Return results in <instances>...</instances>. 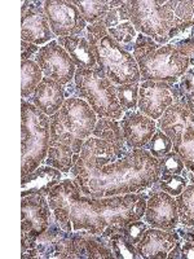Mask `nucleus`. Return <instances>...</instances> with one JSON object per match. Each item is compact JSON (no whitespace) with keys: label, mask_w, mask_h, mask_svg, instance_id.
Here are the masks:
<instances>
[{"label":"nucleus","mask_w":194,"mask_h":259,"mask_svg":"<svg viewBox=\"0 0 194 259\" xmlns=\"http://www.w3.org/2000/svg\"><path fill=\"white\" fill-rule=\"evenodd\" d=\"M158 127L172 140L174 150L177 152L184 134L189 130H194V115L188 109L185 100L175 101L168 106L158 119Z\"/></svg>","instance_id":"nucleus-15"},{"label":"nucleus","mask_w":194,"mask_h":259,"mask_svg":"<svg viewBox=\"0 0 194 259\" xmlns=\"http://www.w3.org/2000/svg\"><path fill=\"white\" fill-rule=\"evenodd\" d=\"M21 73H22V84H21V95L24 99L32 96L36 87L43 79V71L40 70L36 61L26 60L21 64Z\"/></svg>","instance_id":"nucleus-26"},{"label":"nucleus","mask_w":194,"mask_h":259,"mask_svg":"<svg viewBox=\"0 0 194 259\" xmlns=\"http://www.w3.org/2000/svg\"><path fill=\"white\" fill-rule=\"evenodd\" d=\"M138 91H140V83L117 85V97L123 112L133 110L137 106Z\"/></svg>","instance_id":"nucleus-31"},{"label":"nucleus","mask_w":194,"mask_h":259,"mask_svg":"<svg viewBox=\"0 0 194 259\" xmlns=\"http://www.w3.org/2000/svg\"><path fill=\"white\" fill-rule=\"evenodd\" d=\"M52 214L66 232L85 230L109 239L123 232L129 222L138 221L147 209V193H128L94 198L84 196L74 183L65 179L47 196Z\"/></svg>","instance_id":"nucleus-1"},{"label":"nucleus","mask_w":194,"mask_h":259,"mask_svg":"<svg viewBox=\"0 0 194 259\" xmlns=\"http://www.w3.org/2000/svg\"><path fill=\"white\" fill-rule=\"evenodd\" d=\"M74 183L84 196L94 198L141 193L162 175L158 158L147 149H132L128 156L100 168H71Z\"/></svg>","instance_id":"nucleus-2"},{"label":"nucleus","mask_w":194,"mask_h":259,"mask_svg":"<svg viewBox=\"0 0 194 259\" xmlns=\"http://www.w3.org/2000/svg\"><path fill=\"white\" fill-rule=\"evenodd\" d=\"M97 121V114L87 101L77 96L68 97L61 109L51 117L50 144L66 145L79 154Z\"/></svg>","instance_id":"nucleus-5"},{"label":"nucleus","mask_w":194,"mask_h":259,"mask_svg":"<svg viewBox=\"0 0 194 259\" xmlns=\"http://www.w3.org/2000/svg\"><path fill=\"white\" fill-rule=\"evenodd\" d=\"M131 21V16H129V2H123V4L119 7L112 8L108 12L106 17L104 18V25L106 29H112V27L118 26L122 22H127Z\"/></svg>","instance_id":"nucleus-36"},{"label":"nucleus","mask_w":194,"mask_h":259,"mask_svg":"<svg viewBox=\"0 0 194 259\" xmlns=\"http://www.w3.org/2000/svg\"><path fill=\"white\" fill-rule=\"evenodd\" d=\"M159 161V167H161L162 174H176L181 175L182 171H184V161L180 157V154L175 150L170 152L168 154H166L165 157L158 159Z\"/></svg>","instance_id":"nucleus-35"},{"label":"nucleus","mask_w":194,"mask_h":259,"mask_svg":"<svg viewBox=\"0 0 194 259\" xmlns=\"http://www.w3.org/2000/svg\"><path fill=\"white\" fill-rule=\"evenodd\" d=\"M179 240L180 235L177 231L159 230L152 227L145 231L142 239L136 245V249L141 258L165 259Z\"/></svg>","instance_id":"nucleus-17"},{"label":"nucleus","mask_w":194,"mask_h":259,"mask_svg":"<svg viewBox=\"0 0 194 259\" xmlns=\"http://www.w3.org/2000/svg\"><path fill=\"white\" fill-rule=\"evenodd\" d=\"M35 61L45 77L61 83L62 85L73 82L78 70L68 51L57 40H52L40 47Z\"/></svg>","instance_id":"nucleus-10"},{"label":"nucleus","mask_w":194,"mask_h":259,"mask_svg":"<svg viewBox=\"0 0 194 259\" xmlns=\"http://www.w3.org/2000/svg\"><path fill=\"white\" fill-rule=\"evenodd\" d=\"M121 127L123 131L124 140L129 149H142L147 147L150 139L157 131L154 119L147 117L141 112L129 110L126 112L121 119Z\"/></svg>","instance_id":"nucleus-16"},{"label":"nucleus","mask_w":194,"mask_h":259,"mask_svg":"<svg viewBox=\"0 0 194 259\" xmlns=\"http://www.w3.org/2000/svg\"><path fill=\"white\" fill-rule=\"evenodd\" d=\"M172 83L144 80L138 91V110L152 119H159L168 106L175 103Z\"/></svg>","instance_id":"nucleus-14"},{"label":"nucleus","mask_w":194,"mask_h":259,"mask_svg":"<svg viewBox=\"0 0 194 259\" xmlns=\"http://www.w3.org/2000/svg\"><path fill=\"white\" fill-rule=\"evenodd\" d=\"M167 258H171V259H181V241H177L176 245H175L172 249H171V251L168 253Z\"/></svg>","instance_id":"nucleus-42"},{"label":"nucleus","mask_w":194,"mask_h":259,"mask_svg":"<svg viewBox=\"0 0 194 259\" xmlns=\"http://www.w3.org/2000/svg\"><path fill=\"white\" fill-rule=\"evenodd\" d=\"M188 187V178L176 174H162L158 182L153 186L154 191H163L177 197Z\"/></svg>","instance_id":"nucleus-30"},{"label":"nucleus","mask_w":194,"mask_h":259,"mask_svg":"<svg viewBox=\"0 0 194 259\" xmlns=\"http://www.w3.org/2000/svg\"><path fill=\"white\" fill-rule=\"evenodd\" d=\"M112 251L114 254V258L118 259H138L141 258L137 253L136 245L127 239L123 232L114 233L108 239Z\"/></svg>","instance_id":"nucleus-28"},{"label":"nucleus","mask_w":194,"mask_h":259,"mask_svg":"<svg viewBox=\"0 0 194 259\" xmlns=\"http://www.w3.org/2000/svg\"><path fill=\"white\" fill-rule=\"evenodd\" d=\"M132 52L141 80L176 83L190 68L188 57L181 55L174 46H161L153 38L142 34L136 38Z\"/></svg>","instance_id":"nucleus-4"},{"label":"nucleus","mask_w":194,"mask_h":259,"mask_svg":"<svg viewBox=\"0 0 194 259\" xmlns=\"http://www.w3.org/2000/svg\"><path fill=\"white\" fill-rule=\"evenodd\" d=\"M181 259H194V244L190 241L181 242Z\"/></svg>","instance_id":"nucleus-41"},{"label":"nucleus","mask_w":194,"mask_h":259,"mask_svg":"<svg viewBox=\"0 0 194 259\" xmlns=\"http://www.w3.org/2000/svg\"><path fill=\"white\" fill-rule=\"evenodd\" d=\"M62 172L52 166H39L31 174L26 175L21 180V196L26 197L30 194L48 196L51 189L61 182Z\"/></svg>","instance_id":"nucleus-20"},{"label":"nucleus","mask_w":194,"mask_h":259,"mask_svg":"<svg viewBox=\"0 0 194 259\" xmlns=\"http://www.w3.org/2000/svg\"><path fill=\"white\" fill-rule=\"evenodd\" d=\"M71 236H73L74 241L77 242L80 259L114 258L108 239L103 236L92 235L85 230L74 231Z\"/></svg>","instance_id":"nucleus-21"},{"label":"nucleus","mask_w":194,"mask_h":259,"mask_svg":"<svg viewBox=\"0 0 194 259\" xmlns=\"http://www.w3.org/2000/svg\"><path fill=\"white\" fill-rule=\"evenodd\" d=\"M85 36L97 65L115 85L140 83L141 74L133 55L124 51L109 35L103 21L87 26Z\"/></svg>","instance_id":"nucleus-3"},{"label":"nucleus","mask_w":194,"mask_h":259,"mask_svg":"<svg viewBox=\"0 0 194 259\" xmlns=\"http://www.w3.org/2000/svg\"><path fill=\"white\" fill-rule=\"evenodd\" d=\"M177 211L181 226H194V184L186 187L176 197Z\"/></svg>","instance_id":"nucleus-27"},{"label":"nucleus","mask_w":194,"mask_h":259,"mask_svg":"<svg viewBox=\"0 0 194 259\" xmlns=\"http://www.w3.org/2000/svg\"><path fill=\"white\" fill-rule=\"evenodd\" d=\"M75 94L89 104L99 118L122 119L123 109L117 97V85L97 65L93 69H78L74 77Z\"/></svg>","instance_id":"nucleus-7"},{"label":"nucleus","mask_w":194,"mask_h":259,"mask_svg":"<svg viewBox=\"0 0 194 259\" xmlns=\"http://www.w3.org/2000/svg\"><path fill=\"white\" fill-rule=\"evenodd\" d=\"M148 230V223L147 222H141V219L138 221L129 222L128 224H126V227L123 228V235L126 236L129 241L132 242L133 245H137L138 241L142 239L145 231Z\"/></svg>","instance_id":"nucleus-37"},{"label":"nucleus","mask_w":194,"mask_h":259,"mask_svg":"<svg viewBox=\"0 0 194 259\" xmlns=\"http://www.w3.org/2000/svg\"><path fill=\"white\" fill-rule=\"evenodd\" d=\"M78 158H79V154L74 153V150L70 147L61 144H50L45 163L57 168L64 174H68L77 163Z\"/></svg>","instance_id":"nucleus-24"},{"label":"nucleus","mask_w":194,"mask_h":259,"mask_svg":"<svg viewBox=\"0 0 194 259\" xmlns=\"http://www.w3.org/2000/svg\"><path fill=\"white\" fill-rule=\"evenodd\" d=\"M118 156L112 145L99 138L87 139L73 168H100L115 162Z\"/></svg>","instance_id":"nucleus-18"},{"label":"nucleus","mask_w":194,"mask_h":259,"mask_svg":"<svg viewBox=\"0 0 194 259\" xmlns=\"http://www.w3.org/2000/svg\"><path fill=\"white\" fill-rule=\"evenodd\" d=\"M44 2H24L21 12V38L32 45H47L55 38L43 8Z\"/></svg>","instance_id":"nucleus-12"},{"label":"nucleus","mask_w":194,"mask_h":259,"mask_svg":"<svg viewBox=\"0 0 194 259\" xmlns=\"http://www.w3.org/2000/svg\"><path fill=\"white\" fill-rule=\"evenodd\" d=\"M175 18H176V25L181 22H189L193 21V0H184L179 2V4L175 8Z\"/></svg>","instance_id":"nucleus-38"},{"label":"nucleus","mask_w":194,"mask_h":259,"mask_svg":"<svg viewBox=\"0 0 194 259\" xmlns=\"http://www.w3.org/2000/svg\"><path fill=\"white\" fill-rule=\"evenodd\" d=\"M21 175L24 178L35 171L41 162L47 159L51 139V118L25 99H22L21 103Z\"/></svg>","instance_id":"nucleus-6"},{"label":"nucleus","mask_w":194,"mask_h":259,"mask_svg":"<svg viewBox=\"0 0 194 259\" xmlns=\"http://www.w3.org/2000/svg\"><path fill=\"white\" fill-rule=\"evenodd\" d=\"M176 231L179 232L180 237H181L184 241H190L194 244V226H182L180 227V228H177Z\"/></svg>","instance_id":"nucleus-40"},{"label":"nucleus","mask_w":194,"mask_h":259,"mask_svg":"<svg viewBox=\"0 0 194 259\" xmlns=\"http://www.w3.org/2000/svg\"><path fill=\"white\" fill-rule=\"evenodd\" d=\"M185 103L186 106H188V109L190 110L191 114L194 115V92H190L185 96Z\"/></svg>","instance_id":"nucleus-43"},{"label":"nucleus","mask_w":194,"mask_h":259,"mask_svg":"<svg viewBox=\"0 0 194 259\" xmlns=\"http://www.w3.org/2000/svg\"><path fill=\"white\" fill-rule=\"evenodd\" d=\"M144 219L159 230H176L180 224L176 198L163 191H152L148 196Z\"/></svg>","instance_id":"nucleus-13"},{"label":"nucleus","mask_w":194,"mask_h":259,"mask_svg":"<svg viewBox=\"0 0 194 259\" xmlns=\"http://www.w3.org/2000/svg\"><path fill=\"white\" fill-rule=\"evenodd\" d=\"M40 48L36 45H32L29 41L22 40L21 41V60L26 61V60H31L32 56H36V53L39 52Z\"/></svg>","instance_id":"nucleus-39"},{"label":"nucleus","mask_w":194,"mask_h":259,"mask_svg":"<svg viewBox=\"0 0 194 259\" xmlns=\"http://www.w3.org/2000/svg\"><path fill=\"white\" fill-rule=\"evenodd\" d=\"M92 135L94 138L103 139V140H106L109 143L114 149L118 158H123L131 153V149L127 147L126 140H124L121 123L118 121L109 119V118H100L97 121Z\"/></svg>","instance_id":"nucleus-23"},{"label":"nucleus","mask_w":194,"mask_h":259,"mask_svg":"<svg viewBox=\"0 0 194 259\" xmlns=\"http://www.w3.org/2000/svg\"><path fill=\"white\" fill-rule=\"evenodd\" d=\"M176 0H129L131 22L138 34L150 36L161 46L172 27L176 26Z\"/></svg>","instance_id":"nucleus-8"},{"label":"nucleus","mask_w":194,"mask_h":259,"mask_svg":"<svg viewBox=\"0 0 194 259\" xmlns=\"http://www.w3.org/2000/svg\"><path fill=\"white\" fill-rule=\"evenodd\" d=\"M177 153L184 161L186 170L194 174V130H189L184 134L182 143L177 149Z\"/></svg>","instance_id":"nucleus-34"},{"label":"nucleus","mask_w":194,"mask_h":259,"mask_svg":"<svg viewBox=\"0 0 194 259\" xmlns=\"http://www.w3.org/2000/svg\"><path fill=\"white\" fill-rule=\"evenodd\" d=\"M108 32H109V35L112 36L124 51H127V52L133 51L135 40L136 38H137V31L135 30V27H133L131 21L122 22V24H119L118 26L108 29Z\"/></svg>","instance_id":"nucleus-29"},{"label":"nucleus","mask_w":194,"mask_h":259,"mask_svg":"<svg viewBox=\"0 0 194 259\" xmlns=\"http://www.w3.org/2000/svg\"><path fill=\"white\" fill-rule=\"evenodd\" d=\"M65 90L61 83L44 77L31 96V103L41 112L52 117L62 108L65 103Z\"/></svg>","instance_id":"nucleus-19"},{"label":"nucleus","mask_w":194,"mask_h":259,"mask_svg":"<svg viewBox=\"0 0 194 259\" xmlns=\"http://www.w3.org/2000/svg\"><path fill=\"white\" fill-rule=\"evenodd\" d=\"M50 202L45 196L30 194L21 201V254L26 253L36 244V239L48 230L51 224Z\"/></svg>","instance_id":"nucleus-9"},{"label":"nucleus","mask_w":194,"mask_h":259,"mask_svg":"<svg viewBox=\"0 0 194 259\" xmlns=\"http://www.w3.org/2000/svg\"><path fill=\"white\" fill-rule=\"evenodd\" d=\"M74 4L78 7V9L82 13L85 22L89 25H93L96 22L104 21V18L106 17L108 12L113 8L110 2H106V0H88V2L75 0Z\"/></svg>","instance_id":"nucleus-25"},{"label":"nucleus","mask_w":194,"mask_h":259,"mask_svg":"<svg viewBox=\"0 0 194 259\" xmlns=\"http://www.w3.org/2000/svg\"><path fill=\"white\" fill-rule=\"evenodd\" d=\"M171 90L174 94L175 101L185 100L186 95L194 92V68H189L176 83H172Z\"/></svg>","instance_id":"nucleus-33"},{"label":"nucleus","mask_w":194,"mask_h":259,"mask_svg":"<svg viewBox=\"0 0 194 259\" xmlns=\"http://www.w3.org/2000/svg\"><path fill=\"white\" fill-rule=\"evenodd\" d=\"M145 149L149 150L152 156L159 159L172 152L174 144H172V140L162 130H157L153 138L150 139V142L145 147Z\"/></svg>","instance_id":"nucleus-32"},{"label":"nucleus","mask_w":194,"mask_h":259,"mask_svg":"<svg viewBox=\"0 0 194 259\" xmlns=\"http://www.w3.org/2000/svg\"><path fill=\"white\" fill-rule=\"evenodd\" d=\"M65 50L68 51L74 64L78 69H93L97 66L96 59L91 50L89 41L84 34L71 36H62L57 40Z\"/></svg>","instance_id":"nucleus-22"},{"label":"nucleus","mask_w":194,"mask_h":259,"mask_svg":"<svg viewBox=\"0 0 194 259\" xmlns=\"http://www.w3.org/2000/svg\"><path fill=\"white\" fill-rule=\"evenodd\" d=\"M193 17H194V0H193Z\"/></svg>","instance_id":"nucleus-44"},{"label":"nucleus","mask_w":194,"mask_h":259,"mask_svg":"<svg viewBox=\"0 0 194 259\" xmlns=\"http://www.w3.org/2000/svg\"><path fill=\"white\" fill-rule=\"evenodd\" d=\"M43 8L55 36L79 35L87 30V22L74 2L47 0Z\"/></svg>","instance_id":"nucleus-11"}]
</instances>
